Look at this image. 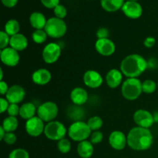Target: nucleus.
Listing matches in <instances>:
<instances>
[{"mask_svg": "<svg viewBox=\"0 0 158 158\" xmlns=\"http://www.w3.org/2000/svg\"><path fill=\"white\" fill-rule=\"evenodd\" d=\"M71 143L68 139L63 138L57 143V148L62 154H67L71 150Z\"/></svg>", "mask_w": 158, "mask_h": 158, "instance_id": "30", "label": "nucleus"}, {"mask_svg": "<svg viewBox=\"0 0 158 158\" xmlns=\"http://www.w3.org/2000/svg\"><path fill=\"white\" fill-rule=\"evenodd\" d=\"M37 114V108L35 104L30 102L25 103L20 106L19 116L21 118L24 120H28L32 117H35V114Z\"/></svg>", "mask_w": 158, "mask_h": 158, "instance_id": "23", "label": "nucleus"}, {"mask_svg": "<svg viewBox=\"0 0 158 158\" xmlns=\"http://www.w3.org/2000/svg\"><path fill=\"white\" fill-rule=\"evenodd\" d=\"M28 44H29L28 39L23 34L18 33L11 36L9 46L18 52L25 50L27 48Z\"/></svg>", "mask_w": 158, "mask_h": 158, "instance_id": "20", "label": "nucleus"}, {"mask_svg": "<svg viewBox=\"0 0 158 158\" xmlns=\"http://www.w3.org/2000/svg\"><path fill=\"white\" fill-rule=\"evenodd\" d=\"M83 83L87 87L91 89H97L103 84V79L100 73L96 70L89 69L85 72L83 75Z\"/></svg>", "mask_w": 158, "mask_h": 158, "instance_id": "15", "label": "nucleus"}, {"mask_svg": "<svg viewBox=\"0 0 158 158\" xmlns=\"http://www.w3.org/2000/svg\"><path fill=\"white\" fill-rule=\"evenodd\" d=\"M48 35L44 29H35L32 34V39L36 44H43L47 40Z\"/></svg>", "mask_w": 158, "mask_h": 158, "instance_id": "27", "label": "nucleus"}, {"mask_svg": "<svg viewBox=\"0 0 158 158\" xmlns=\"http://www.w3.org/2000/svg\"><path fill=\"white\" fill-rule=\"evenodd\" d=\"M110 145L116 151H122L127 145V136L120 131H114L110 134L108 139Z\"/></svg>", "mask_w": 158, "mask_h": 158, "instance_id": "12", "label": "nucleus"}, {"mask_svg": "<svg viewBox=\"0 0 158 158\" xmlns=\"http://www.w3.org/2000/svg\"><path fill=\"white\" fill-rule=\"evenodd\" d=\"M101 6L105 11L109 12H117L122 9L125 0H100Z\"/></svg>", "mask_w": 158, "mask_h": 158, "instance_id": "24", "label": "nucleus"}, {"mask_svg": "<svg viewBox=\"0 0 158 158\" xmlns=\"http://www.w3.org/2000/svg\"><path fill=\"white\" fill-rule=\"evenodd\" d=\"M68 133L67 129L63 123L58 120H53L46 123L44 134L49 140L59 141L65 138Z\"/></svg>", "mask_w": 158, "mask_h": 158, "instance_id": "6", "label": "nucleus"}, {"mask_svg": "<svg viewBox=\"0 0 158 158\" xmlns=\"http://www.w3.org/2000/svg\"><path fill=\"white\" fill-rule=\"evenodd\" d=\"M70 99L73 104L77 106H82L88 100V94L83 88L76 87L71 91Z\"/></svg>", "mask_w": 158, "mask_h": 158, "instance_id": "19", "label": "nucleus"}, {"mask_svg": "<svg viewBox=\"0 0 158 158\" xmlns=\"http://www.w3.org/2000/svg\"><path fill=\"white\" fill-rule=\"evenodd\" d=\"M154 115V121L155 123H158V112H156L155 114H153Z\"/></svg>", "mask_w": 158, "mask_h": 158, "instance_id": "44", "label": "nucleus"}, {"mask_svg": "<svg viewBox=\"0 0 158 158\" xmlns=\"http://www.w3.org/2000/svg\"><path fill=\"white\" fill-rule=\"evenodd\" d=\"M121 10L123 11V12L127 17L131 19H139L143 14L142 6L137 2H125Z\"/></svg>", "mask_w": 158, "mask_h": 158, "instance_id": "13", "label": "nucleus"}, {"mask_svg": "<svg viewBox=\"0 0 158 158\" xmlns=\"http://www.w3.org/2000/svg\"><path fill=\"white\" fill-rule=\"evenodd\" d=\"M134 121L135 122L137 127L148 128V129L154 125V123H155L154 115L148 110L143 109L137 110L134 113Z\"/></svg>", "mask_w": 158, "mask_h": 158, "instance_id": "10", "label": "nucleus"}, {"mask_svg": "<svg viewBox=\"0 0 158 158\" xmlns=\"http://www.w3.org/2000/svg\"><path fill=\"white\" fill-rule=\"evenodd\" d=\"M53 12L55 14V17L63 19L67 15V9L63 5L60 4L53 9Z\"/></svg>", "mask_w": 158, "mask_h": 158, "instance_id": "32", "label": "nucleus"}, {"mask_svg": "<svg viewBox=\"0 0 158 158\" xmlns=\"http://www.w3.org/2000/svg\"><path fill=\"white\" fill-rule=\"evenodd\" d=\"M127 1H131V2H137L138 0H127Z\"/></svg>", "mask_w": 158, "mask_h": 158, "instance_id": "46", "label": "nucleus"}, {"mask_svg": "<svg viewBox=\"0 0 158 158\" xmlns=\"http://www.w3.org/2000/svg\"><path fill=\"white\" fill-rule=\"evenodd\" d=\"M19 0H2V2L6 7L7 8H13L18 3Z\"/></svg>", "mask_w": 158, "mask_h": 158, "instance_id": "42", "label": "nucleus"}, {"mask_svg": "<svg viewBox=\"0 0 158 158\" xmlns=\"http://www.w3.org/2000/svg\"><path fill=\"white\" fill-rule=\"evenodd\" d=\"M94 152V144L89 140L80 142L77 146V154L81 158H90Z\"/></svg>", "mask_w": 158, "mask_h": 158, "instance_id": "21", "label": "nucleus"}, {"mask_svg": "<svg viewBox=\"0 0 158 158\" xmlns=\"http://www.w3.org/2000/svg\"><path fill=\"white\" fill-rule=\"evenodd\" d=\"M44 30L48 36L53 39H60L64 36L67 31V26L65 21L56 17H52L47 19Z\"/></svg>", "mask_w": 158, "mask_h": 158, "instance_id": "5", "label": "nucleus"}, {"mask_svg": "<svg viewBox=\"0 0 158 158\" xmlns=\"http://www.w3.org/2000/svg\"><path fill=\"white\" fill-rule=\"evenodd\" d=\"M43 6L47 9H55L58 5H60V0H40Z\"/></svg>", "mask_w": 158, "mask_h": 158, "instance_id": "38", "label": "nucleus"}, {"mask_svg": "<svg viewBox=\"0 0 158 158\" xmlns=\"http://www.w3.org/2000/svg\"><path fill=\"white\" fill-rule=\"evenodd\" d=\"M6 133L7 132L5 131L4 128H3L2 126L0 127V140H3V139H4V137H5V135H6Z\"/></svg>", "mask_w": 158, "mask_h": 158, "instance_id": "43", "label": "nucleus"}, {"mask_svg": "<svg viewBox=\"0 0 158 158\" xmlns=\"http://www.w3.org/2000/svg\"><path fill=\"white\" fill-rule=\"evenodd\" d=\"M16 140L17 137L15 135V134H14V132L6 133L4 137V139H3V141L9 145L14 144L16 142Z\"/></svg>", "mask_w": 158, "mask_h": 158, "instance_id": "36", "label": "nucleus"}, {"mask_svg": "<svg viewBox=\"0 0 158 158\" xmlns=\"http://www.w3.org/2000/svg\"><path fill=\"white\" fill-rule=\"evenodd\" d=\"M0 104H1V110H0V113L1 114H3V113L6 112L9 106V102L6 100L4 97H1L0 98Z\"/></svg>", "mask_w": 158, "mask_h": 158, "instance_id": "39", "label": "nucleus"}, {"mask_svg": "<svg viewBox=\"0 0 158 158\" xmlns=\"http://www.w3.org/2000/svg\"><path fill=\"white\" fill-rule=\"evenodd\" d=\"M0 75H1V77H0V81H2V80H3V70L2 68L0 69Z\"/></svg>", "mask_w": 158, "mask_h": 158, "instance_id": "45", "label": "nucleus"}, {"mask_svg": "<svg viewBox=\"0 0 158 158\" xmlns=\"http://www.w3.org/2000/svg\"><path fill=\"white\" fill-rule=\"evenodd\" d=\"M62 48L58 43H50L46 45L43 50V59L47 64H53L58 61L61 56Z\"/></svg>", "mask_w": 158, "mask_h": 158, "instance_id": "8", "label": "nucleus"}, {"mask_svg": "<svg viewBox=\"0 0 158 158\" xmlns=\"http://www.w3.org/2000/svg\"><path fill=\"white\" fill-rule=\"evenodd\" d=\"M26 97V90L20 85H13L10 86L6 95V99L9 103L19 104Z\"/></svg>", "mask_w": 158, "mask_h": 158, "instance_id": "16", "label": "nucleus"}, {"mask_svg": "<svg viewBox=\"0 0 158 158\" xmlns=\"http://www.w3.org/2000/svg\"><path fill=\"white\" fill-rule=\"evenodd\" d=\"M95 49L97 52L103 56H110L115 52L116 46L109 38L100 39L96 42Z\"/></svg>", "mask_w": 158, "mask_h": 158, "instance_id": "14", "label": "nucleus"}, {"mask_svg": "<svg viewBox=\"0 0 158 158\" xmlns=\"http://www.w3.org/2000/svg\"><path fill=\"white\" fill-rule=\"evenodd\" d=\"M123 74L121 70L117 69H111L108 71L106 76V83L111 89H115L122 85Z\"/></svg>", "mask_w": 158, "mask_h": 158, "instance_id": "17", "label": "nucleus"}, {"mask_svg": "<svg viewBox=\"0 0 158 158\" xmlns=\"http://www.w3.org/2000/svg\"><path fill=\"white\" fill-rule=\"evenodd\" d=\"M157 88H158V82H157Z\"/></svg>", "mask_w": 158, "mask_h": 158, "instance_id": "47", "label": "nucleus"}, {"mask_svg": "<svg viewBox=\"0 0 158 158\" xmlns=\"http://www.w3.org/2000/svg\"><path fill=\"white\" fill-rule=\"evenodd\" d=\"M96 35H97V40H100V39H108L110 35V31L107 28L101 27L97 31Z\"/></svg>", "mask_w": 158, "mask_h": 158, "instance_id": "37", "label": "nucleus"}, {"mask_svg": "<svg viewBox=\"0 0 158 158\" xmlns=\"http://www.w3.org/2000/svg\"><path fill=\"white\" fill-rule=\"evenodd\" d=\"M59 113V107L56 103L47 101L42 103L37 108V116L44 122L49 123L55 120Z\"/></svg>", "mask_w": 158, "mask_h": 158, "instance_id": "7", "label": "nucleus"}, {"mask_svg": "<svg viewBox=\"0 0 158 158\" xmlns=\"http://www.w3.org/2000/svg\"><path fill=\"white\" fill-rule=\"evenodd\" d=\"M87 124L92 132H94V131H100V128L103 127V121L101 117H100L99 116H94L88 120Z\"/></svg>", "mask_w": 158, "mask_h": 158, "instance_id": "28", "label": "nucleus"}, {"mask_svg": "<svg viewBox=\"0 0 158 158\" xmlns=\"http://www.w3.org/2000/svg\"><path fill=\"white\" fill-rule=\"evenodd\" d=\"M157 88V83L153 80H146L142 83V91L146 94H154Z\"/></svg>", "mask_w": 158, "mask_h": 158, "instance_id": "29", "label": "nucleus"}, {"mask_svg": "<svg viewBox=\"0 0 158 158\" xmlns=\"http://www.w3.org/2000/svg\"><path fill=\"white\" fill-rule=\"evenodd\" d=\"M52 79V74L50 71L46 69H39L35 70L32 75V80L33 83L40 86H44L48 84Z\"/></svg>", "mask_w": 158, "mask_h": 158, "instance_id": "18", "label": "nucleus"}, {"mask_svg": "<svg viewBox=\"0 0 158 158\" xmlns=\"http://www.w3.org/2000/svg\"><path fill=\"white\" fill-rule=\"evenodd\" d=\"M103 140V134L100 131H94L90 135V140L89 141L93 144H98L101 143Z\"/></svg>", "mask_w": 158, "mask_h": 158, "instance_id": "34", "label": "nucleus"}, {"mask_svg": "<svg viewBox=\"0 0 158 158\" xmlns=\"http://www.w3.org/2000/svg\"><path fill=\"white\" fill-rule=\"evenodd\" d=\"M154 143L152 133L148 128L135 127L127 134V145L134 151H144L150 149Z\"/></svg>", "mask_w": 158, "mask_h": 158, "instance_id": "1", "label": "nucleus"}, {"mask_svg": "<svg viewBox=\"0 0 158 158\" xmlns=\"http://www.w3.org/2000/svg\"><path fill=\"white\" fill-rule=\"evenodd\" d=\"M2 127L4 128V130L7 133L14 132L15 131H16V129L19 127L18 119L15 117H10V116H9L8 117H6L4 119Z\"/></svg>", "mask_w": 158, "mask_h": 158, "instance_id": "26", "label": "nucleus"}, {"mask_svg": "<svg viewBox=\"0 0 158 158\" xmlns=\"http://www.w3.org/2000/svg\"><path fill=\"white\" fill-rule=\"evenodd\" d=\"M92 131L88 126L87 123L78 120L73 123L68 129V135L69 138L76 142H82L87 140L90 137Z\"/></svg>", "mask_w": 158, "mask_h": 158, "instance_id": "4", "label": "nucleus"}, {"mask_svg": "<svg viewBox=\"0 0 158 158\" xmlns=\"http://www.w3.org/2000/svg\"><path fill=\"white\" fill-rule=\"evenodd\" d=\"M142 93V82L138 78H127L122 83L121 94L126 100H137Z\"/></svg>", "mask_w": 158, "mask_h": 158, "instance_id": "3", "label": "nucleus"}, {"mask_svg": "<svg viewBox=\"0 0 158 158\" xmlns=\"http://www.w3.org/2000/svg\"><path fill=\"white\" fill-rule=\"evenodd\" d=\"M45 127L44 121L40 118L38 116L32 117L29 120H26L25 129L26 133L30 137H40L43 133H44Z\"/></svg>", "mask_w": 158, "mask_h": 158, "instance_id": "9", "label": "nucleus"}, {"mask_svg": "<svg viewBox=\"0 0 158 158\" xmlns=\"http://www.w3.org/2000/svg\"><path fill=\"white\" fill-rule=\"evenodd\" d=\"M20 111V106L19 104H15V103H10L9 104V108L7 110V113L9 116L10 117H15L19 115Z\"/></svg>", "mask_w": 158, "mask_h": 158, "instance_id": "35", "label": "nucleus"}, {"mask_svg": "<svg viewBox=\"0 0 158 158\" xmlns=\"http://www.w3.org/2000/svg\"><path fill=\"white\" fill-rule=\"evenodd\" d=\"M10 38L11 36H9L5 31L2 30L0 32V49L1 50L5 48L9 47L8 46H9V43H10Z\"/></svg>", "mask_w": 158, "mask_h": 158, "instance_id": "33", "label": "nucleus"}, {"mask_svg": "<svg viewBox=\"0 0 158 158\" xmlns=\"http://www.w3.org/2000/svg\"><path fill=\"white\" fill-rule=\"evenodd\" d=\"M9 89V87L6 82L3 81V80L0 81V94H1L2 96L6 95Z\"/></svg>", "mask_w": 158, "mask_h": 158, "instance_id": "41", "label": "nucleus"}, {"mask_svg": "<svg viewBox=\"0 0 158 158\" xmlns=\"http://www.w3.org/2000/svg\"><path fill=\"white\" fill-rule=\"evenodd\" d=\"M9 158H29V154L23 148H16L11 151Z\"/></svg>", "mask_w": 158, "mask_h": 158, "instance_id": "31", "label": "nucleus"}, {"mask_svg": "<svg viewBox=\"0 0 158 158\" xmlns=\"http://www.w3.org/2000/svg\"><path fill=\"white\" fill-rule=\"evenodd\" d=\"M148 66V62L140 54H131L120 63V70L127 78H138Z\"/></svg>", "mask_w": 158, "mask_h": 158, "instance_id": "2", "label": "nucleus"}, {"mask_svg": "<svg viewBox=\"0 0 158 158\" xmlns=\"http://www.w3.org/2000/svg\"><path fill=\"white\" fill-rule=\"evenodd\" d=\"M29 23L35 29H44L47 19L42 12H34L29 16Z\"/></svg>", "mask_w": 158, "mask_h": 158, "instance_id": "22", "label": "nucleus"}, {"mask_svg": "<svg viewBox=\"0 0 158 158\" xmlns=\"http://www.w3.org/2000/svg\"><path fill=\"white\" fill-rule=\"evenodd\" d=\"M0 58L3 64L10 67H14L19 63L20 56L18 51L9 46L2 49Z\"/></svg>", "mask_w": 158, "mask_h": 158, "instance_id": "11", "label": "nucleus"}, {"mask_svg": "<svg viewBox=\"0 0 158 158\" xmlns=\"http://www.w3.org/2000/svg\"><path fill=\"white\" fill-rule=\"evenodd\" d=\"M19 30L20 24L16 19H9L5 25L4 31L9 36H12V35L19 33Z\"/></svg>", "mask_w": 158, "mask_h": 158, "instance_id": "25", "label": "nucleus"}, {"mask_svg": "<svg viewBox=\"0 0 158 158\" xmlns=\"http://www.w3.org/2000/svg\"><path fill=\"white\" fill-rule=\"evenodd\" d=\"M156 44V40L154 37L148 36L143 41V45L146 48H152Z\"/></svg>", "mask_w": 158, "mask_h": 158, "instance_id": "40", "label": "nucleus"}]
</instances>
